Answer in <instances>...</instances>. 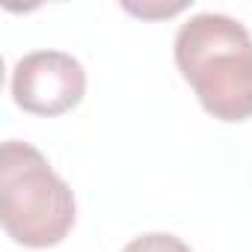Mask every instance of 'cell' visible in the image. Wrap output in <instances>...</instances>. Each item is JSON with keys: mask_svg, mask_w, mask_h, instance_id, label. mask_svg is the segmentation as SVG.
<instances>
[{"mask_svg": "<svg viewBox=\"0 0 252 252\" xmlns=\"http://www.w3.org/2000/svg\"><path fill=\"white\" fill-rule=\"evenodd\" d=\"M175 65L205 113L220 122L252 119V36L222 12H199L178 27Z\"/></svg>", "mask_w": 252, "mask_h": 252, "instance_id": "obj_1", "label": "cell"}, {"mask_svg": "<svg viewBox=\"0 0 252 252\" xmlns=\"http://www.w3.org/2000/svg\"><path fill=\"white\" fill-rule=\"evenodd\" d=\"M0 220L3 231L27 249L63 243L77 220L71 187L39 149L21 140L3 143L0 152Z\"/></svg>", "mask_w": 252, "mask_h": 252, "instance_id": "obj_2", "label": "cell"}, {"mask_svg": "<svg viewBox=\"0 0 252 252\" xmlns=\"http://www.w3.org/2000/svg\"><path fill=\"white\" fill-rule=\"evenodd\" d=\"M86 71L65 51H33L12 68V98L33 116H63L83 101Z\"/></svg>", "mask_w": 252, "mask_h": 252, "instance_id": "obj_3", "label": "cell"}, {"mask_svg": "<svg viewBox=\"0 0 252 252\" xmlns=\"http://www.w3.org/2000/svg\"><path fill=\"white\" fill-rule=\"evenodd\" d=\"M122 252H193L181 237L166 234V231H152L143 237H134Z\"/></svg>", "mask_w": 252, "mask_h": 252, "instance_id": "obj_4", "label": "cell"}]
</instances>
